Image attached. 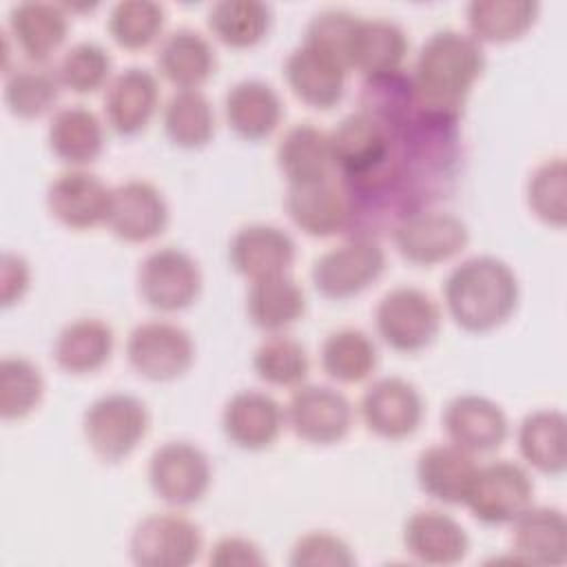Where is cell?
Wrapping results in <instances>:
<instances>
[{"label":"cell","instance_id":"29","mask_svg":"<svg viewBox=\"0 0 567 567\" xmlns=\"http://www.w3.org/2000/svg\"><path fill=\"white\" fill-rule=\"evenodd\" d=\"M47 142L51 153L69 168H84L104 151V124L89 106H62L51 115Z\"/></svg>","mask_w":567,"mask_h":567},{"label":"cell","instance_id":"35","mask_svg":"<svg viewBox=\"0 0 567 567\" xmlns=\"http://www.w3.org/2000/svg\"><path fill=\"white\" fill-rule=\"evenodd\" d=\"M538 11L534 0H472L465 9L467 33L481 44L514 42L534 27Z\"/></svg>","mask_w":567,"mask_h":567},{"label":"cell","instance_id":"30","mask_svg":"<svg viewBox=\"0 0 567 567\" xmlns=\"http://www.w3.org/2000/svg\"><path fill=\"white\" fill-rule=\"evenodd\" d=\"M224 117L244 140L268 137L284 117L279 93L264 80H239L224 95Z\"/></svg>","mask_w":567,"mask_h":567},{"label":"cell","instance_id":"15","mask_svg":"<svg viewBox=\"0 0 567 567\" xmlns=\"http://www.w3.org/2000/svg\"><path fill=\"white\" fill-rule=\"evenodd\" d=\"M171 219L162 190L146 179H128L113 186L106 217L109 230L126 244H146L157 239Z\"/></svg>","mask_w":567,"mask_h":567},{"label":"cell","instance_id":"24","mask_svg":"<svg viewBox=\"0 0 567 567\" xmlns=\"http://www.w3.org/2000/svg\"><path fill=\"white\" fill-rule=\"evenodd\" d=\"M69 9L55 2L24 0L11 7L7 35L29 60L44 64L66 40Z\"/></svg>","mask_w":567,"mask_h":567},{"label":"cell","instance_id":"39","mask_svg":"<svg viewBox=\"0 0 567 567\" xmlns=\"http://www.w3.org/2000/svg\"><path fill=\"white\" fill-rule=\"evenodd\" d=\"M162 124L175 146L202 148L215 135V111L199 89H179L166 100Z\"/></svg>","mask_w":567,"mask_h":567},{"label":"cell","instance_id":"36","mask_svg":"<svg viewBox=\"0 0 567 567\" xmlns=\"http://www.w3.org/2000/svg\"><path fill=\"white\" fill-rule=\"evenodd\" d=\"M210 33L230 49L259 44L272 27V9L261 0H219L208 9Z\"/></svg>","mask_w":567,"mask_h":567},{"label":"cell","instance_id":"22","mask_svg":"<svg viewBox=\"0 0 567 567\" xmlns=\"http://www.w3.org/2000/svg\"><path fill=\"white\" fill-rule=\"evenodd\" d=\"M403 547L423 565H456L470 551L465 527L441 509H416L403 523Z\"/></svg>","mask_w":567,"mask_h":567},{"label":"cell","instance_id":"21","mask_svg":"<svg viewBox=\"0 0 567 567\" xmlns=\"http://www.w3.org/2000/svg\"><path fill=\"white\" fill-rule=\"evenodd\" d=\"M284 75L297 100L312 109L328 111L337 106L346 93L348 69L330 53L301 42L288 53Z\"/></svg>","mask_w":567,"mask_h":567},{"label":"cell","instance_id":"34","mask_svg":"<svg viewBox=\"0 0 567 567\" xmlns=\"http://www.w3.org/2000/svg\"><path fill=\"white\" fill-rule=\"evenodd\" d=\"M277 166L288 186L330 177L334 168L328 133L310 122L290 126L277 144Z\"/></svg>","mask_w":567,"mask_h":567},{"label":"cell","instance_id":"25","mask_svg":"<svg viewBox=\"0 0 567 567\" xmlns=\"http://www.w3.org/2000/svg\"><path fill=\"white\" fill-rule=\"evenodd\" d=\"M512 554L520 565L560 567L567 560V520L558 507L529 505L512 523Z\"/></svg>","mask_w":567,"mask_h":567},{"label":"cell","instance_id":"23","mask_svg":"<svg viewBox=\"0 0 567 567\" xmlns=\"http://www.w3.org/2000/svg\"><path fill=\"white\" fill-rule=\"evenodd\" d=\"M295 255V239L275 224L241 226L228 244V261L233 270L250 281L288 272Z\"/></svg>","mask_w":567,"mask_h":567},{"label":"cell","instance_id":"19","mask_svg":"<svg viewBox=\"0 0 567 567\" xmlns=\"http://www.w3.org/2000/svg\"><path fill=\"white\" fill-rule=\"evenodd\" d=\"M159 106L157 75L142 66L122 69L104 89L102 109L106 124L117 135H137L148 126Z\"/></svg>","mask_w":567,"mask_h":567},{"label":"cell","instance_id":"3","mask_svg":"<svg viewBox=\"0 0 567 567\" xmlns=\"http://www.w3.org/2000/svg\"><path fill=\"white\" fill-rule=\"evenodd\" d=\"M151 414L142 399L109 392L89 403L82 414V434L93 454L106 463L128 458L146 439Z\"/></svg>","mask_w":567,"mask_h":567},{"label":"cell","instance_id":"4","mask_svg":"<svg viewBox=\"0 0 567 567\" xmlns=\"http://www.w3.org/2000/svg\"><path fill=\"white\" fill-rule=\"evenodd\" d=\"M332 168L339 179L374 177L394 164V135L365 111H352L328 133Z\"/></svg>","mask_w":567,"mask_h":567},{"label":"cell","instance_id":"26","mask_svg":"<svg viewBox=\"0 0 567 567\" xmlns=\"http://www.w3.org/2000/svg\"><path fill=\"white\" fill-rule=\"evenodd\" d=\"M408 47V35L394 20L359 16L348 47V66L363 78L394 73L403 69Z\"/></svg>","mask_w":567,"mask_h":567},{"label":"cell","instance_id":"18","mask_svg":"<svg viewBox=\"0 0 567 567\" xmlns=\"http://www.w3.org/2000/svg\"><path fill=\"white\" fill-rule=\"evenodd\" d=\"M284 204L292 224L308 237L323 239L348 230V195L341 179L334 175L317 182L290 184Z\"/></svg>","mask_w":567,"mask_h":567},{"label":"cell","instance_id":"32","mask_svg":"<svg viewBox=\"0 0 567 567\" xmlns=\"http://www.w3.org/2000/svg\"><path fill=\"white\" fill-rule=\"evenodd\" d=\"M246 312L252 326L264 332H284L306 312V292L288 272L250 281Z\"/></svg>","mask_w":567,"mask_h":567},{"label":"cell","instance_id":"1","mask_svg":"<svg viewBox=\"0 0 567 567\" xmlns=\"http://www.w3.org/2000/svg\"><path fill=\"white\" fill-rule=\"evenodd\" d=\"M485 62L483 44L470 33L458 29L434 31L421 44L410 71L419 109L461 117Z\"/></svg>","mask_w":567,"mask_h":567},{"label":"cell","instance_id":"5","mask_svg":"<svg viewBox=\"0 0 567 567\" xmlns=\"http://www.w3.org/2000/svg\"><path fill=\"white\" fill-rule=\"evenodd\" d=\"M441 306L416 286L390 288L374 308V328L385 346L396 352L425 350L441 330Z\"/></svg>","mask_w":567,"mask_h":567},{"label":"cell","instance_id":"6","mask_svg":"<svg viewBox=\"0 0 567 567\" xmlns=\"http://www.w3.org/2000/svg\"><path fill=\"white\" fill-rule=\"evenodd\" d=\"M385 270V250L377 239L350 237L312 261L310 279L315 290L343 301L368 290Z\"/></svg>","mask_w":567,"mask_h":567},{"label":"cell","instance_id":"31","mask_svg":"<svg viewBox=\"0 0 567 567\" xmlns=\"http://www.w3.org/2000/svg\"><path fill=\"white\" fill-rule=\"evenodd\" d=\"M113 328L97 317L69 321L53 341V361L66 374H93L104 368L113 354Z\"/></svg>","mask_w":567,"mask_h":567},{"label":"cell","instance_id":"27","mask_svg":"<svg viewBox=\"0 0 567 567\" xmlns=\"http://www.w3.org/2000/svg\"><path fill=\"white\" fill-rule=\"evenodd\" d=\"M478 463L454 443H434L416 458V483L434 501L463 505Z\"/></svg>","mask_w":567,"mask_h":567},{"label":"cell","instance_id":"8","mask_svg":"<svg viewBox=\"0 0 567 567\" xmlns=\"http://www.w3.org/2000/svg\"><path fill=\"white\" fill-rule=\"evenodd\" d=\"M463 505L483 525H512L534 505V481L523 465L512 461L478 465Z\"/></svg>","mask_w":567,"mask_h":567},{"label":"cell","instance_id":"9","mask_svg":"<svg viewBox=\"0 0 567 567\" xmlns=\"http://www.w3.org/2000/svg\"><path fill=\"white\" fill-rule=\"evenodd\" d=\"M199 525L179 512H153L131 532L128 554L137 567H188L202 554Z\"/></svg>","mask_w":567,"mask_h":567},{"label":"cell","instance_id":"33","mask_svg":"<svg viewBox=\"0 0 567 567\" xmlns=\"http://www.w3.org/2000/svg\"><path fill=\"white\" fill-rule=\"evenodd\" d=\"M523 461L540 474L558 476L567 467V419L560 410L529 412L516 432Z\"/></svg>","mask_w":567,"mask_h":567},{"label":"cell","instance_id":"42","mask_svg":"<svg viewBox=\"0 0 567 567\" xmlns=\"http://www.w3.org/2000/svg\"><path fill=\"white\" fill-rule=\"evenodd\" d=\"M44 396V377L27 357H4L0 361V416L18 421L29 416Z\"/></svg>","mask_w":567,"mask_h":567},{"label":"cell","instance_id":"41","mask_svg":"<svg viewBox=\"0 0 567 567\" xmlns=\"http://www.w3.org/2000/svg\"><path fill=\"white\" fill-rule=\"evenodd\" d=\"M166 9L155 0H120L111 7L106 29L113 42L126 51L151 47L164 31Z\"/></svg>","mask_w":567,"mask_h":567},{"label":"cell","instance_id":"48","mask_svg":"<svg viewBox=\"0 0 567 567\" xmlns=\"http://www.w3.org/2000/svg\"><path fill=\"white\" fill-rule=\"evenodd\" d=\"M31 286V266L22 255L4 252L2 255V268H0V297L2 306L9 308L18 303Z\"/></svg>","mask_w":567,"mask_h":567},{"label":"cell","instance_id":"12","mask_svg":"<svg viewBox=\"0 0 567 567\" xmlns=\"http://www.w3.org/2000/svg\"><path fill=\"white\" fill-rule=\"evenodd\" d=\"M286 425L306 443L334 445L343 441L354 421L352 403L330 385L301 383L286 403Z\"/></svg>","mask_w":567,"mask_h":567},{"label":"cell","instance_id":"47","mask_svg":"<svg viewBox=\"0 0 567 567\" xmlns=\"http://www.w3.org/2000/svg\"><path fill=\"white\" fill-rule=\"evenodd\" d=\"M213 567H261L266 556L261 547L246 536H224L219 538L208 554Z\"/></svg>","mask_w":567,"mask_h":567},{"label":"cell","instance_id":"38","mask_svg":"<svg viewBox=\"0 0 567 567\" xmlns=\"http://www.w3.org/2000/svg\"><path fill=\"white\" fill-rule=\"evenodd\" d=\"M321 370L337 383L365 381L377 363L379 350L372 337L359 328L332 330L321 343Z\"/></svg>","mask_w":567,"mask_h":567},{"label":"cell","instance_id":"43","mask_svg":"<svg viewBox=\"0 0 567 567\" xmlns=\"http://www.w3.org/2000/svg\"><path fill=\"white\" fill-rule=\"evenodd\" d=\"M55 73L64 89L78 95H89L106 89V84L111 82L113 58L100 42L82 40L64 51L55 66Z\"/></svg>","mask_w":567,"mask_h":567},{"label":"cell","instance_id":"7","mask_svg":"<svg viewBox=\"0 0 567 567\" xmlns=\"http://www.w3.org/2000/svg\"><path fill=\"white\" fill-rule=\"evenodd\" d=\"M153 494L171 507L199 503L213 483L208 454L190 441H166L157 445L146 467Z\"/></svg>","mask_w":567,"mask_h":567},{"label":"cell","instance_id":"13","mask_svg":"<svg viewBox=\"0 0 567 567\" xmlns=\"http://www.w3.org/2000/svg\"><path fill=\"white\" fill-rule=\"evenodd\" d=\"M396 252L414 266H436L456 257L470 241L467 224L443 210H416L392 233Z\"/></svg>","mask_w":567,"mask_h":567},{"label":"cell","instance_id":"2","mask_svg":"<svg viewBox=\"0 0 567 567\" xmlns=\"http://www.w3.org/2000/svg\"><path fill=\"white\" fill-rule=\"evenodd\" d=\"M520 284L512 266L494 255H476L450 270L443 301L454 323L467 332L503 326L518 306Z\"/></svg>","mask_w":567,"mask_h":567},{"label":"cell","instance_id":"45","mask_svg":"<svg viewBox=\"0 0 567 567\" xmlns=\"http://www.w3.org/2000/svg\"><path fill=\"white\" fill-rule=\"evenodd\" d=\"M359 16L348 9H323L312 16L306 27L303 42L330 53L337 58L348 71V47Z\"/></svg>","mask_w":567,"mask_h":567},{"label":"cell","instance_id":"20","mask_svg":"<svg viewBox=\"0 0 567 567\" xmlns=\"http://www.w3.org/2000/svg\"><path fill=\"white\" fill-rule=\"evenodd\" d=\"M286 427V410L277 399L261 390L235 392L221 410L226 439L248 452L270 447Z\"/></svg>","mask_w":567,"mask_h":567},{"label":"cell","instance_id":"10","mask_svg":"<svg viewBox=\"0 0 567 567\" xmlns=\"http://www.w3.org/2000/svg\"><path fill=\"white\" fill-rule=\"evenodd\" d=\"M131 368L148 381H175L195 361V341L186 328L166 319L137 323L126 337Z\"/></svg>","mask_w":567,"mask_h":567},{"label":"cell","instance_id":"37","mask_svg":"<svg viewBox=\"0 0 567 567\" xmlns=\"http://www.w3.org/2000/svg\"><path fill=\"white\" fill-rule=\"evenodd\" d=\"M60 89L62 84L55 69L29 62L4 73L2 97L11 115L20 120H38L55 106Z\"/></svg>","mask_w":567,"mask_h":567},{"label":"cell","instance_id":"46","mask_svg":"<svg viewBox=\"0 0 567 567\" xmlns=\"http://www.w3.org/2000/svg\"><path fill=\"white\" fill-rule=\"evenodd\" d=\"M357 563L352 547L328 529H315L299 536L290 549L292 567H352Z\"/></svg>","mask_w":567,"mask_h":567},{"label":"cell","instance_id":"17","mask_svg":"<svg viewBox=\"0 0 567 567\" xmlns=\"http://www.w3.org/2000/svg\"><path fill=\"white\" fill-rule=\"evenodd\" d=\"M447 441L470 454L496 452L507 434L509 421L503 408L483 394H458L447 401L441 414Z\"/></svg>","mask_w":567,"mask_h":567},{"label":"cell","instance_id":"14","mask_svg":"<svg viewBox=\"0 0 567 567\" xmlns=\"http://www.w3.org/2000/svg\"><path fill=\"white\" fill-rule=\"evenodd\" d=\"M363 425L385 441L412 436L425 414V403L414 383L401 377H381L372 381L359 401Z\"/></svg>","mask_w":567,"mask_h":567},{"label":"cell","instance_id":"16","mask_svg":"<svg viewBox=\"0 0 567 567\" xmlns=\"http://www.w3.org/2000/svg\"><path fill=\"white\" fill-rule=\"evenodd\" d=\"M113 188L86 168H66L47 188V208L55 221L71 230L106 224Z\"/></svg>","mask_w":567,"mask_h":567},{"label":"cell","instance_id":"11","mask_svg":"<svg viewBox=\"0 0 567 567\" xmlns=\"http://www.w3.org/2000/svg\"><path fill=\"white\" fill-rule=\"evenodd\" d=\"M137 292L153 310H186L202 292L199 264L193 255L177 246L155 248L140 261Z\"/></svg>","mask_w":567,"mask_h":567},{"label":"cell","instance_id":"40","mask_svg":"<svg viewBox=\"0 0 567 567\" xmlns=\"http://www.w3.org/2000/svg\"><path fill=\"white\" fill-rule=\"evenodd\" d=\"M252 368L268 385L297 388L310 372V357L301 341L284 332H272L255 348Z\"/></svg>","mask_w":567,"mask_h":567},{"label":"cell","instance_id":"44","mask_svg":"<svg viewBox=\"0 0 567 567\" xmlns=\"http://www.w3.org/2000/svg\"><path fill=\"white\" fill-rule=\"evenodd\" d=\"M525 197L529 210L547 226L563 228L567 221V166L565 157L543 159L527 179Z\"/></svg>","mask_w":567,"mask_h":567},{"label":"cell","instance_id":"28","mask_svg":"<svg viewBox=\"0 0 567 567\" xmlns=\"http://www.w3.org/2000/svg\"><path fill=\"white\" fill-rule=\"evenodd\" d=\"M155 64L159 75L179 89H199L210 80L217 66V55L206 35L182 27L166 33L157 47Z\"/></svg>","mask_w":567,"mask_h":567}]
</instances>
